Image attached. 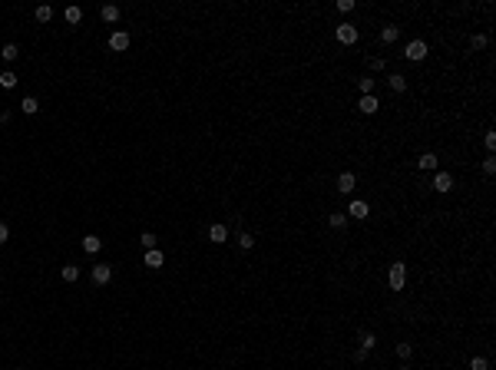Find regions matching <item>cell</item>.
<instances>
[{
  "instance_id": "603a6c76",
  "label": "cell",
  "mask_w": 496,
  "mask_h": 370,
  "mask_svg": "<svg viewBox=\"0 0 496 370\" xmlns=\"http://www.w3.org/2000/svg\"><path fill=\"white\" fill-rule=\"evenodd\" d=\"M486 43H490L486 33H473V37H470V46H473V50H486Z\"/></svg>"
},
{
  "instance_id": "7402d4cb",
  "label": "cell",
  "mask_w": 496,
  "mask_h": 370,
  "mask_svg": "<svg viewBox=\"0 0 496 370\" xmlns=\"http://www.w3.org/2000/svg\"><path fill=\"white\" fill-rule=\"evenodd\" d=\"M0 86H3V89H13V86H17V73L3 70V73H0Z\"/></svg>"
},
{
  "instance_id": "d6986e66",
  "label": "cell",
  "mask_w": 496,
  "mask_h": 370,
  "mask_svg": "<svg viewBox=\"0 0 496 370\" xmlns=\"http://www.w3.org/2000/svg\"><path fill=\"white\" fill-rule=\"evenodd\" d=\"M328 225H331V228H344V225H347V215H344V212H331Z\"/></svg>"
},
{
  "instance_id": "d6a6232c",
  "label": "cell",
  "mask_w": 496,
  "mask_h": 370,
  "mask_svg": "<svg viewBox=\"0 0 496 370\" xmlns=\"http://www.w3.org/2000/svg\"><path fill=\"white\" fill-rule=\"evenodd\" d=\"M483 142H486V149L493 152V149H496V132H486V136H483Z\"/></svg>"
},
{
  "instance_id": "5b68a950",
  "label": "cell",
  "mask_w": 496,
  "mask_h": 370,
  "mask_svg": "<svg viewBox=\"0 0 496 370\" xmlns=\"http://www.w3.org/2000/svg\"><path fill=\"white\" fill-rule=\"evenodd\" d=\"M354 185H357V175H354V172H341V175H338V192H341V195H351Z\"/></svg>"
},
{
  "instance_id": "9a60e30c",
  "label": "cell",
  "mask_w": 496,
  "mask_h": 370,
  "mask_svg": "<svg viewBox=\"0 0 496 370\" xmlns=\"http://www.w3.org/2000/svg\"><path fill=\"white\" fill-rule=\"evenodd\" d=\"M397 37H400V27L387 23L384 30H381V43H397Z\"/></svg>"
},
{
  "instance_id": "ac0fdd59",
  "label": "cell",
  "mask_w": 496,
  "mask_h": 370,
  "mask_svg": "<svg viewBox=\"0 0 496 370\" xmlns=\"http://www.w3.org/2000/svg\"><path fill=\"white\" fill-rule=\"evenodd\" d=\"M139 245H143L146 251H153V248H159V238H155L153 231H143V235H139Z\"/></svg>"
},
{
  "instance_id": "4316f807",
  "label": "cell",
  "mask_w": 496,
  "mask_h": 370,
  "mask_svg": "<svg viewBox=\"0 0 496 370\" xmlns=\"http://www.w3.org/2000/svg\"><path fill=\"white\" fill-rule=\"evenodd\" d=\"M83 20V10L79 7H66V23H79Z\"/></svg>"
},
{
  "instance_id": "30bf717a",
  "label": "cell",
  "mask_w": 496,
  "mask_h": 370,
  "mask_svg": "<svg viewBox=\"0 0 496 370\" xmlns=\"http://www.w3.org/2000/svg\"><path fill=\"white\" fill-rule=\"evenodd\" d=\"M387 86H390V93H404V89H407V76H404V73H390V76H387Z\"/></svg>"
},
{
  "instance_id": "83f0119b",
  "label": "cell",
  "mask_w": 496,
  "mask_h": 370,
  "mask_svg": "<svg viewBox=\"0 0 496 370\" xmlns=\"http://www.w3.org/2000/svg\"><path fill=\"white\" fill-rule=\"evenodd\" d=\"M238 248H245V251H248V248H255V235L242 231V235H238Z\"/></svg>"
},
{
  "instance_id": "44dd1931",
  "label": "cell",
  "mask_w": 496,
  "mask_h": 370,
  "mask_svg": "<svg viewBox=\"0 0 496 370\" xmlns=\"http://www.w3.org/2000/svg\"><path fill=\"white\" fill-rule=\"evenodd\" d=\"M20 109H23V112H27V116H33V112H37V109H40V103H37V96H23Z\"/></svg>"
},
{
  "instance_id": "8fae6325",
  "label": "cell",
  "mask_w": 496,
  "mask_h": 370,
  "mask_svg": "<svg viewBox=\"0 0 496 370\" xmlns=\"http://www.w3.org/2000/svg\"><path fill=\"white\" fill-rule=\"evenodd\" d=\"M209 238L215 241V245H222V241H229V228H225L222 222H215V225L209 228Z\"/></svg>"
},
{
  "instance_id": "e575fe53",
  "label": "cell",
  "mask_w": 496,
  "mask_h": 370,
  "mask_svg": "<svg viewBox=\"0 0 496 370\" xmlns=\"http://www.w3.org/2000/svg\"><path fill=\"white\" fill-rule=\"evenodd\" d=\"M7 238H10V228H7V225L0 222V245H7Z\"/></svg>"
},
{
  "instance_id": "277c9868",
  "label": "cell",
  "mask_w": 496,
  "mask_h": 370,
  "mask_svg": "<svg viewBox=\"0 0 496 370\" xmlns=\"http://www.w3.org/2000/svg\"><path fill=\"white\" fill-rule=\"evenodd\" d=\"M129 43H132V40H129V33H126V30H116V33L110 37V50H116V53L129 50Z\"/></svg>"
},
{
  "instance_id": "e0dca14e",
  "label": "cell",
  "mask_w": 496,
  "mask_h": 370,
  "mask_svg": "<svg viewBox=\"0 0 496 370\" xmlns=\"http://www.w3.org/2000/svg\"><path fill=\"white\" fill-rule=\"evenodd\" d=\"M99 17H103L106 23H116V20H119V7H116V3H106V7L99 10Z\"/></svg>"
},
{
  "instance_id": "3957f363",
  "label": "cell",
  "mask_w": 496,
  "mask_h": 370,
  "mask_svg": "<svg viewBox=\"0 0 496 370\" xmlns=\"http://www.w3.org/2000/svg\"><path fill=\"white\" fill-rule=\"evenodd\" d=\"M427 53H430V50H427V43H423V40H410L407 50H404V56H407V60H414V63H417V60H423Z\"/></svg>"
},
{
  "instance_id": "52a82bcc",
  "label": "cell",
  "mask_w": 496,
  "mask_h": 370,
  "mask_svg": "<svg viewBox=\"0 0 496 370\" xmlns=\"http://www.w3.org/2000/svg\"><path fill=\"white\" fill-rule=\"evenodd\" d=\"M344 215H351V218H367V215H371V205H367V202H361V198H354Z\"/></svg>"
},
{
  "instance_id": "4dcf8cb0",
  "label": "cell",
  "mask_w": 496,
  "mask_h": 370,
  "mask_svg": "<svg viewBox=\"0 0 496 370\" xmlns=\"http://www.w3.org/2000/svg\"><path fill=\"white\" fill-rule=\"evenodd\" d=\"M334 7H338V10H341V13H351V10H354V0H338Z\"/></svg>"
},
{
  "instance_id": "5bb4252c",
  "label": "cell",
  "mask_w": 496,
  "mask_h": 370,
  "mask_svg": "<svg viewBox=\"0 0 496 370\" xmlns=\"http://www.w3.org/2000/svg\"><path fill=\"white\" fill-rule=\"evenodd\" d=\"M99 248H103V238H99V235H86V238H83V251H86V255H96Z\"/></svg>"
},
{
  "instance_id": "4fadbf2b",
  "label": "cell",
  "mask_w": 496,
  "mask_h": 370,
  "mask_svg": "<svg viewBox=\"0 0 496 370\" xmlns=\"http://www.w3.org/2000/svg\"><path fill=\"white\" fill-rule=\"evenodd\" d=\"M417 169H420V172H433V169H437V155H433V152H423V155L417 159Z\"/></svg>"
},
{
  "instance_id": "7c38bea8",
  "label": "cell",
  "mask_w": 496,
  "mask_h": 370,
  "mask_svg": "<svg viewBox=\"0 0 496 370\" xmlns=\"http://www.w3.org/2000/svg\"><path fill=\"white\" fill-rule=\"evenodd\" d=\"M143 261H146V268H162L165 258H162V251H159V248H153V251H146Z\"/></svg>"
},
{
  "instance_id": "f546056e",
  "label": "cell",
  "mask_w": 496,
  "mask_h": 370,
  "mask_svg": "<svg viewBox=\"0 0 496 370\" xmlns=\"http://www.w3.org/2000/svg\"><path fill=\"white\" fill-rule=\"evenodd\" d=\"M483 172H486V175L496 172V159H493V155H486V159H483Z\"/></svg>"
},
{
  "instance_id": "ffe728a7",
  "label": "cell",
  "mask_w": 496,
  "mask_h": 370,
  "mask_svg": "<svg viewBox=\"0 0 496 370\" xmlns=\"http://www.w3.org/2000/svg\"><path fill=\"white\" fill-rule=\"evenodd\" d=\"M0 56H3L7 63H13V60L20 56V50H17V43H3V50H0Z\"/></svg>"
},
{
  "instance_id": "f1b7e54d",
  "label": "cell",
  "mask_w": 496,
  "mask_h": 370,
  "mask_svg": "<svg viewBox=\"0 0 496 370\" xmlns=\"http://www.w3.org/2000/svg\"><path fill=\"white\" fill-rule=\"evenodd\" d=\"M470 370H490V360H486V357H473V360H470Z\"/></svg>"
},
{
  "instance_id": "d590c367",
  "label": "cell",
  "mask_w": 496,
  "mask_h": 370,
  "mask_svg": "<svg viewBox=\"0 0 496 370\" xmlns=\"http://www.w3.org/2000/svg\"><path fill=\"white\" fill-rule=\"evenodd\" d=\"M400 370H414V367H407V364H404V367H400Z\"/></svg>"
},
{
  "instance_id": "8992f818",
  "label": "cell",
  "mask_w": 496,
  "mask_h": 370,
  "mask_svg": "<svg viewBox=\"0 0 496 370\" xmlns=\"http://www.w3.org/2000/svg\"><path fill=\"white\" fill-rule=\"evenodd\" d=\"M110 281H113L110 264H93V284H110Z\"/></svg>"
},
{
  "instance_id": "ba28073f",
  "label": "cell",
  "mask_w": 496,
  "mask_h": 370,
  "mask_svg": "<svg viewBox=\"0 0 496 370\" xmlns=\"http://www.w3.org/2000/svg\"><path fill=\"white\" fill-rule=\"evenodd\" d=\"M433 188H437L440 195H447V192L453 188V179H450V172H437V175H433Z\"/></svg>"
},
{
  "instance_id": "9c48e42d",
  "label": "cell",
  "mask_w": 496,
  "mask_h": 370,
  "mask_svg": "<svg viewBox=\"0 0 496 370\" xmlns=\"http://www.w3.org/2000/svg\"><path fill=\"white\" fill-rule=\"evenodd\" d=\"M357 109H361L364 116H374L377 109H381V99H377V96H361V103H357Z\"/></svg>"
},
{
  "instance_id": "836d02e7",
  "label": "cell",
  "mask_w": 496,
  "mask_h": 370,
  "mask_svg": "<svg viewBox=\"0 0 496 370\" xmlns=\"http://www.w3.org/2000/svg\"><path fill=\"white\" fill-rule=\"evenodd\" d=\"M384 60H381V56H374V60H371V70H374V73H381V70H384Z\"/></svg>"
},
{
  "instance_id": "cb8c5ba5",
  "label": "cell",
  "mask_w": 496,
  "mask_h": 370,
  "mask_svg": "<svg viewBox=\"0 0 496 370\" xmlns=\"http://www.w3.org/2000/svg\"><path fill=\"white\" fill-rule=\"evenodd\" d=\"M37 20L50 23V20H53V7H46V3H43V7H37Z\"/></svg>"
},
{
  "instance_id": "1f68e13d",
  "label": "cell",
  "mask_w": 496,
  "mask_h": 370,
  "mask_svg": "<svg viewBox=\"0 0 496 370\" xmlns=\"http://www.w3.org/2000/svg\"><path fill=\"white\" fill-rule=\"evenodd\" d=\"M397 357L407 360V357H410V344H397Z\"/></svg>"
},
{
  "instance_id": "d4e9b609",
  "label": "cell",
  "mask_w": 496,
  "mask_h": 370,
  "mask_svg": "<svg viewBox=\"0 0 496 370\" xmlns=\"http://www.w3.org/2000/svg\"><path fill=\"white\" fill-rule=\"evenodd\" d=\"M374 344H377V337L364 331V334H361V350H367V354H371V350H374Z\"/></svg>"
},
{
  "instance_id": "484cf974",
  "label": "cell",
  "mask_w": 496,
  "mask_h": 370,
  "mask_svg": "<svg viewBox=\"0 0 496 370\" xmlns=\"http://www.w3.org/2000/svg\"><path fill=\"white\" fill-rule=\"evenodd\" d=\"M63 281H79V268L76 264H66L63 268Z\"/></svg>"
},
{
  "instance_id": "7a4b0ae2",
  "label": "cell",
  "mask_w": 496,
  "mask_h": 370,
  "mask_svg": "<svg viewBox=\"0 0 496 370\" xmlns=\"http://www.w3.org/2000/svg\"><path fill=\"white\" fill-rule=\"evenodd\" d=\"M334 37H338V43L351 46V43H357V27L354 23H341V27H334Z\"/></svg>"
},
{
  "instance_id": "2e32d148",
  "label": "cell",
  "mask_w": 496,
  "mask_h": 370,
  "mask_svg": "<svg viewBox=\"0 0 496 370\" xmlns=\"http://www.w3.org/2000/svg\"><path fill=\"white\" fill-rule=\"evenodd\" d=\"M374 86H377V79H374V76H361V79H357V89H361V96H374Z\"/></svg>"
},
{
  "instance_id": "6da1fadb",
  "label": "cell",
  "mask_w": 496,
  "mask_h": 370,
  "mask_svg": "<svg viewBox=\"0 0 496 370\" xmlns=\"http://www.w3.org/2000/svg\"><path fill=\"white\" fill-rule=\"evenodd\" d=\"M404 281H407V264H390V271H387V284L394 288V291H404Z\"/></svg>"
}]
</instances>
